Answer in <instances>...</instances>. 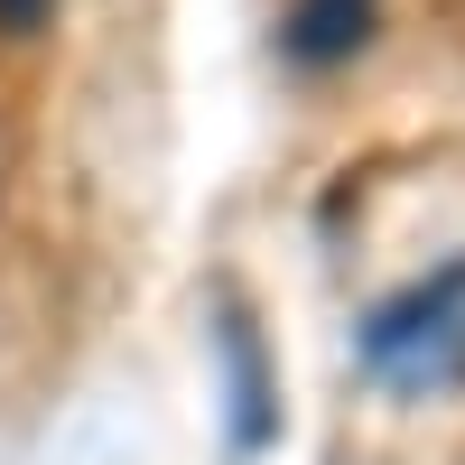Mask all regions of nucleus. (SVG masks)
I'll return each mask as SVG.
<instances>
[{
	"mask_svg": "<svg viewBox=\"0 0 465 465\" xmlns=\"http://www.w3.org/2000/svg\"><path fill=\"white\" fill-rule=\"evenodd\" d=\"M354 363L372 381H391V391H410V401L465 391V252L372 307L354 326Z\"/></svg>",
	"mask_w": 465,
	"mask_h": 465,
	"instance_id": "1",
	"label": "nucleus"
},
{
	"mask_svg": "<svg viewBox=\"0 0 465 465\" xmlns=\"http://www.w3.org/2000/svg\"><path fill=\"white\" fill-rule=\"evenodd\" d=\"M214 354H223V401H232V456H261L280 438V401H270V363H261V335L242 317V298L214 307Z\"/></svg>",
	"mask_w": 465,
	"mask_h": 465,
	"instance_id": "2",
	"label": "nucleus"
},
{
	"mask_svg": "<svg viewBox=\"0 0 465 465\" xmlns=\"http://www.w3.org/2000/svg\"><path fill=\"white\" fill-rule=\"evenodd\" d=\"M372 19H381V0H298L289 28H280V47H289V65L326 74V65H344V56H363Z\"/></svg>",
	"mask_w": 465,
	"mask_h": 465,
	"instance_id": "3",
	"label": "nucleus"
},
{
	"mask_svg": "<svg viewBox=\"0 0 465 465\" xmlns=\"http://www.w3.org/2000/svg\"><path fill=\"white\" fill-rule=\"evenodd\" d=\"M56 19V0H0V37H37Z\"/></svg>",
	"mask_w": 465,
	"mask_h": 465,
	"instance_id": "4",
	"label": "nucleus"
}]
</instances>
